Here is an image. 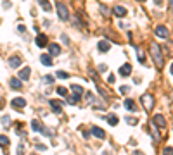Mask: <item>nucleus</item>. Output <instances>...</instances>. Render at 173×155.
<instances>
[{"instance_id": "1", "label": "nucleus", "mask_w": 173, "mask_h": 155, "mask_svg": "<svg viewBox=\"0 0 173 155\" xmlns=\"http://www.w3.org/2000/svg\"><path fill=\"white\" fill-rule=\"evenodd\" d=\"M149 50H151V57H152V62H154V66L158 69H161V67H163V64H164V60H163V50H161V47L158 45V43H151Z\"/></svg>"}, {"instance_id": "2", "label": "nucleus", "mask_w": 173, "mask_h": 155, "mask_svg": "<svg viewBox=\"0 0 173 155\" xmlns=\"http://www.w3.org/2000/svg\"><path fill=\"white\" fill-rule=\"evenodd\" d=\"M140 102H142L146 110H151V109L154 107V98H152V95H149V93L142 95V97H140Z\"/></svg>"}, {"instance_id": "3", "label": "nucleus", "mask_w": 173, "mask_h": 155, "mask_svg": "<svg viewBox=\"0 0 173 155\" xmlns=\"http://www.w3.org/2000/svg\"><path fill=\"white\" fill-rule=\"evenodd\" d=\"M57 14H59V17L61 19H62V21H66V19H68L69 17V12H68V7H66L64 4H62V2H57Z\"/></svg>"}, {"instance_id": "4", "label": "nucleus", "mask_w": 173, "mask_h": 155, "mask_svg": "<svg viewBox=\"0 0 173 155\" xmlns=\"http://www.w3.org/2000/svg\"><path fill=\"white\" fill-rule=\"evenodd\" d=\"M11 105H12L16 110H21L23 107H26V100L23 98V97H17V98H14L12 102H11Z\"/></svg>"}, {"instance_id": "5", "label": "nucleus", "mask_w": 173, "mask_h": 155, "mask_svg": "<svg viewBox=\"0 0 173 155\" xmlns=\"http://www.w3.org/2000/svg\"><path fill=\"white\" fill-rule=\"evenodd\" d=\"M49 105L52 107V110L56 112V114H61V112H62V102H61V100H50Z\"/></svg>"}, {"instance_id": "6", "label": "nucleus", "mask_w": 173, "mask_h": 155, "mask_svg": "<svg viewBox=\"0 0 173 155\" xmlns=\"http://www.w3.org/2000/svg\"><path fill=\"white\" fill-rule=\"evenodd\" d=\"M152 122H154L156 126H159V128L166 126V119H164V116H161V114H156V116L152 117Z\"/></svg>"}, {"instance_id": "7", "label": "nucleus", "mask_w": 173, "mask_h": 155, "mask_svg": "<svg viewBox=\"0 0 173 155\" xmlns=\"http://www.w3.org/2000/svg\"><path fill=\"white\" fill-rule=\"evenodd\" d=\"M90 133L94 134L95 138H99V140H104L106 138V133H104V129H100V128H97V126H92V129H90Z\"/></svg>"}, {"instance_id": "8", "label": "nucleus", "mask_w": 173, "mask_h": 155, "mask_svg": "<svg viewBox=\"0 0 173 155\" xmlns=\"http://www.w3.org/2000/svg\"><path fill=\"white\" fill-rule=\"evenodd\" d=\"M49 54H50L52 57H57L61 54V47L57 43H50V45H49Z\"/></svg>"}, {"instance_id": "9", "label": "nucleus", "mask_w": 173, "mask_h": 155, "mask_svg": "<svg viewBox=\"0 0 173 155\" xmlns=\"http://www.w3.org/2000/svg\"><path fill=\"white\" fill-rule=\"evenodd\" d=\"M125 109H126V110H130V112H137L138 110V109H137V103H135L132 98H126L125 100Z\"/></svg>"}, {"instance_id": "10", "label": "nucleus", "mask_w": 173, "mask_h": 155, "mask_svg": "<svg viewBox=\"0 0 173 155\" xmlns=\"http://www.w3.org/2000/svg\"><path fill=\"white\" fill-rule=\"evenodd\" d=\"M30 74H31L30 67H23L21 71H19V79H21V81H26V79L30 78Z\"/></svg>"}, {"instance_id": "11", "label": "nucleus", "mask_w": 173, "mask_h": 155, "mask_svg": "<svg viewBox=\"0 0 173 155\" xmlns=\"http://www.w3.org/2000/svg\"><path fill=\"white\" fill-rule=\"evenodd\" d=\"M120 74H121V76H130V74H132V66H130V64H123V66H121V67H120Z\"/></svg>"}, {"instance_id": "12", "label": "nucleus", "mask_w": 173, "mask_h": 155, "mask_svg": "<svg viewBox=\"0 0 173 155\" xmlns=\"http://www.w3.org/2000/svg\"><path fill=\"white\" fill-rule=\"evenodd\" d=\"M156 34H158L159 38H168V30H166L164 26H158V28H156Z\"/></svg>"}, {"instance_id": "13", "label": "nucleus", "mask_w": 173, "mask_h": 155, "mask_svg": "<svg viewBox=\"0 0 173 155\" xmlns=\"http://www.w3.org/2000/svg\"><path fill=\"white\" fill-rule=\"evenodd\" d=\"M97 47H99L100 52H109V48H111V43H109L108 40H100Z\"/></svg>"}, {"instance_id": "14", "label": "nucleus", "mask_w": 173, "mask_h": 155, "mask_svg": "<svg viewBox=\"0 0 173 155\" xmlns=\"http://www.w3.org/2000/svg\"><path fill=\"white\" fill-rule=\"evenodd\" d=\"M112 12H114V16H116V17H125V16H126V9L121 7V5H116Z\"/></svg>"}, {"instance_id": "15", "label": "nucleus", "mask_w": 173, "mask_h": 155, "mask_svg": "<svg viewBox=\"0 0 173 155\" xmlns=\"http://www.w3.org/2000/svg\"><path fill=\"white\" fill-rule=\"evenodd\" d=\"M36 45H38L40 48L47 47V36H45V34H42V33H40L38 36H36Z\"/></svg>"}, {"instance_id": "16", "label": "nucleus", "mask_w": 173, "mask_h": 155, "mask_svg": "<svg viewBox=\"0 0 173 155\" xmlns=\"http://www.w3.org/2000/svg\"><path fill=\"white\" fill-rule=\"evenodd\" d=\"M38 4L42 5V9L45 10V12H52V4H50V0H38Z\"/></svg>"}, {"instance_id": "17", "label": "nucleus", "mask_w": 173, "mask_h": 155, "mask_svg": "<svg viewBox=\"0 0 173 155\" xmlns=\"http://www.w3.org/2000/svg\"><path fill=\"white\" fill-rule=\"evenodd\" d=\"M9 85H11V88H14V90H21L23 83H21V79H17V78H12V79L9 81Z\"/></svg>"}, {"instance_id": "18", "label": "nucleus", "mask_w": 173, "mask_h": 155, "mask_svg": "<svg viewBox=\"0 0 173 155\" xmlns=\"http://www.w3.org/2000/svg\"><path fill=\"white\" fill-rule=\"evenodd\" d=\"M9 66H11V67H19V66H21V59L17 55L11 57V59H9Z\"/></svg>"}, {"instance_id": "19", "label": "nucleus", "mask_w": 173, "mask_h": 155, "mask_svg": "<svg viewBox=\"0 0 173 155\" xmlns=\"http://www.w3.org/2000/svg\"><path fill=\"white\" fill-rule=\"evenodd\" d=\"M31 129H33V131H42V133H43V129H45V128L42 126V122H40V121L35 119V121H31Z\"/></svg>"}, {"instance_id": "20", "label": "nucleus", "mask_w": 173, "mask_h": 155, "mask_svg": "<svg viewBox=\"0 0 173 155\" xmlns=\"http://www.w3.org/2000/svg\"><path fill=\"white\" fill-rule=\"evenodd\" d=\"M80 98H82V95H69L68 97V103H71V105H74V103H78L80 102Z\"/></svg>"}, {"instance_id": "21", "label": "nucleus", "mask_w": 173, "mask_h": 155, "mask_svg": "<svg viewBox=\"0 0 173 155\" xmlns=\"http://www.w3.org/2000/svg\"><path fill=\"white\" fill-rule=\"evenodd\" d=\"M40 60H42L43 66H52V57L47 55V54H43V55L40 57Z\"/></svg>"}, {"instance_id": "22", "label": "nucleus", "mask_w": 173, "mask_h": 155, "mask_svg": "<svg viewBox=\"0 0 173 155\" xmlns=\"http://www.w3.org/2000/svg\"><path fill=\"white\" fill-rule=\"evenodd\" d=\"M108 122L111 126H116L118 124V116H114V114H109V116H108Z\"/></svg>"}, {"instance_id": "23", "label": "nucleus", "mask_w": 173, "mask_h": 155, "mask_svg": "<svg viewBox=\"0 0 173 155\" xmlns=\"http://www.w3.org/2000/svg\"><path fill=\"white\" fill-rule=\"evenodd\" d=\"M0 146H4V148L9 146V138L4 136V134H0Z\"/></svg>"}, {"instance_id": "24", "label": "nucleus", "mask_w": 173, "mask_h": 155, "mask_svg": "<svg viewBox=\"0 0 173 155\" xmlns=\"http://www.w3.org/2000/svg\"><path fill=\"white\" fill-rule=\"evenodd\" d=\"M71 90H73L76 95H83V88L80 85H71Z\"/></svg>"}, {"instance_id": "25", "label": "nucleus", "mask_w": 173, "mask_h": 155, "mask_svg": "<svg viewBox=\"0 0 173 155\" xmlns=\"http://www.w3.org/2000/svg\"><path fill=\"white\" fill-rule=\"evenodd\" d=\"M57 93L62 95V97H68V90H66L64 86H59V88H57Z\"/></svg>"}, {"instance_id": "26", "label": "nucleus", "mask_w": 173, "mask_h": 155, "mask_svg": "<svg viewBox=\"0 0 173 155\" xmlns=\"http://www.w3.org/2000/svg\"><path fill=\"white\" fill-rule=\"evenodd\" d=\"M57 78H61V79H66V78H69V74L64 73V71H57Z\"/></svg>"}, {"instance_id": "27", "label": "nucleus", "mask_w": 173, "mask_h": 155, "mask_svg": "<svg viewBox=\"0 0 173 155\" xmlns=\"http://www.w3.org/2000/svg\"><path fill=\"white\" fill-rule=\"evenodd\" d=\"M163 155H173V148L171 146H166V148L163 150Z\"/></svg>"}, {"instance_id": "28", "label": "nucleus", "mask_w": 173, "mask_h": 155, "mask_svg": "<svg viewBox=\"0 0 173 155\" xmlns=\"http://www.w3.org/2000/svg\"><path fill=\"white\" fill-rule=\"evenodd\" d=\"M43 83L50 85V83H54V78H52V76H43Z\"/></svg>"}, {"instance_id": "29", "label": "nucleus", "mask_w": 173, "mask_h": 155, "mask_svg": "<svg viewBox=\"0 0 173 155\" xmlns=\"http://www.w3.org/2000/svg\"><path fill=\"white\" fill-rule=\"evenodd\" d=\"M2 122H4V126H9V124H11V117L4 116V117H2Z\"/></svg>"}, {"instance_id": "30", "label": "nucleus", "mask_w": 173, "mask_h": 155, "mask_svg": "<svg viewBox=\"0 0 173 155\" xmlns=\"http://www.w3.org/2000/svg\"><path fill=\"white\" fill-rule=\"evenodd\" d=\"M17 155H24V146L19 145V148H17Z\"/></svg>"}, {"instance_id": "31", "label": "nucleus", "mask_w": 173, "mask_h": 155, "mask_svg": "<svg viewBox=\"0 0 173 155\" xmlns=\"http://www.w3.org/2000/svg\"><path fill=\"white\" fill-rule=\"evenodd\" d=\"M126 121H128V124H132V126H135V124H137V122H138L137 119H132V117H128V119H126Z\"/></svg>"}, {"instance_id": "32", "label": "nucleus", "mask_w": 173, "mask_h": 155, "mask_svg": "<svg viewBox=\"0 0 173 155\" xmlns=\"http://www.w3.org/2000/svg\"><path fill=\"white\" fill-rule=\"evenodd\" d=\"M100 10H102V14H104V16H108V7H106V5H100Z\"/></svg>"}, {"instance_id": "33", "label": "nucleus", "mask_w": 173, "mask_h": 155, "mask_svg": "<svg viewBox=\"0 0 173 155\" xmlns=\"http://www.w3.org/2000/svg\"><path fill=\"white\" fill-rule=\"evenodd\" d=\"M36 150H40V152H45V150H47V146H45V145H36Z\"/></svg>"}, {"instance_id": "34", "label": "nucleus", "mask_w": 173, "mask_h": 155, "mask_svg": "<svg viewBox=\"0 0 173 155\" xmlns=\"http://www.w3.org/2000/svg\"><path fill=\"white\" fill-rule=\"evenodd\" d=\"M99 71H100V73H104V71H108V66H106V64H100V66H99Z\"/></svg>"}, {"instance_id": "35", "label": "nucleus", "mask_w": 173, "mask_h": 155, "mask_svg": "<svg viewBox=\"0 0 173 155\" xmlns=\"http://www.w3.org/2000/svg\"><path fill=\"white\" fill-rule=\"evenodd\" d=\"M17 31H19V33H23V31H24V26L19 24V26H17Z\"/></svg>"}, {"instance_id": "36", "label": "nucleus", "mask_w": 173, "mask_h": 155, "mask_svg": "<svg viewBox=\"0 0 173 155\" xmlns=\"http://www.w3.org/2000/svg\"><path fill=\"white\" fill-rule=\"evenodd\" d=\"M138 60L144 64V55H142V52H138Z\"/></svg>"}, {"instance_id": "37", "label": "nucleus", "mask_w": 173, "mask_h": 155, "mask_svg": "<svg viewBox=\"0 0 173 155\" xmlns=\"http://www.w3.org/2000/svg\"><path fill=\"white\" fill-rule=\"evenodd\" d=\"M163 2H164V0H154L156 5H163Z\"/></svg>"}, {"instance_id": "38", "label": "nucleus", "mask_w": 173, "mask_h": 155, "mask_svg": "<svg viewBox=\"0 0 173 155\" xmlns=\"http://www.w3.org/2000/svg\"><path fill=\"white\" fill-rule=\"evenodd\" d=\"M132 155H144V153L140 150H133V153H132Z\"/></svg>"}, {"instance_id": "39", "label": "nucleus", "mask_w": 173, "mask_h": 155, "mask_svg": "<svg viewBox=\"0 0 173 155\" xmlns=\"http://www.w3.org/2000/svg\"><path fill=\"white\" fill-rule=\"evenodd\" d=\"M170 10L173 12V0H170Z\"/></svg>"}, {"instance_id": "40", "label": "nucleus", "mask_w": 173, "mask_h": 155, "mask_svg": "<svg viewBox=\"0 0 173 155\" xmlns=\"http://www.w3.org/2000/svg\"><path fill=\"white\" fill-rule=\"evenodd\" d=\"M2 107H4V100L0 98V109H2Z\"/></svg>"}, {"instance_id": "41", "label": "nucleus", "mask_w": 173, "mask_h": 155, "mask_svg": "<svg viewBox=\"0 0 173 155\" xmlns=\"http://www.w3.org/2000/svg\"><path fill=\"white\" fill-rule=\"evenodd\" d=\"M170 73H171V74H173V64H171V66H170Z\"/></svg>"}, {"instance_id": "42", "label": "nucleus", "mask_w": 173, "mask_h": 155, "mask_svg": "<svg viewBox=\"0 0 173 155\" xmlns=\"http://www.w3.org/2000/svg\"><path fill=\"white\" fill-rule=\"evenodd\" d=\"M138 2H144V0H138Z\"/></svg>"}]
</instances>
